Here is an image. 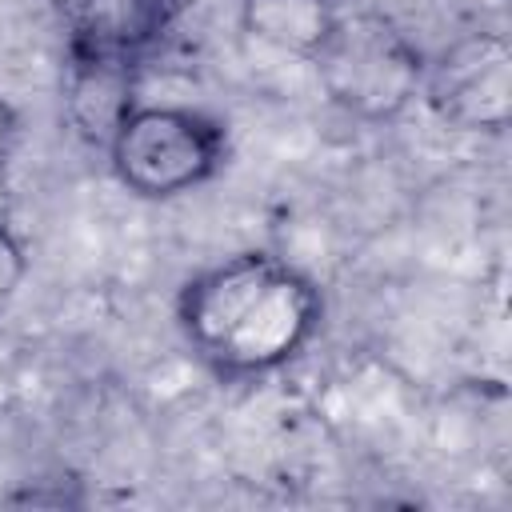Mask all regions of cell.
Instances as JSON below:
<instances>
[{
	"label": "cell",
	"mask_w": 512,
	"mask_h": 512,
	"mask_svg": "<svg viewBox=\"0 0 512 512\" xmlns=\"http://www.w3.org/2000/svg\"><path fill=\"white\" fill-rule=\"evenodd\" d=\"M24 276H28V252H24L20 236L0 220V312L16 300Z\"/></svg>",
	"instance_id": "6"
},
{
	"label": "cell",
	"mask_w": 512,
	"mask_h": 512,
	"mask_svg": "<svg viewBox=\"0 0 512 512\" xmlns=\"http://www.w3.org/2000/svg\"><path fill=\"white\" fill-rule=\"evenodd\" d=\"M308 56L324 96L360 120L400 116L424 84V56L380 12L332 16Z\"/></svg>",
	"instance_id": "3"
},
{
	"label": "cell",
	"mask_w": 512,
	"mask_h": 512,
	"mask_svg": "<svg viewBox=\"0 0 512 512\" xmlns=\"http://www.w3.org/2000/svg\"><path fill=\"white\" fill-rule=\"evenodd\" d=\"M324 320L308 272L272 252H236L184 280L176 324L188 348L228 380L268 376L296 360Z\"/></svg>",
	"instance_id": "1"
},
{
	"label": "cell",
	"mask_w": 512,
	"mask_h": 512,
	"mask_svg": "<svg viewBox=\"0 0 512 512\" xmlns=\"http://www.w3.org/2000/svg\"><path fill=\"white\" fill-rule=\"evenodd\" d=\"M16 144H20V112L0 96V168L12 160Z\"/></svg>",
	"instance_id": "7"
},
{
	"label": "cell",
	"mask_w": 512,
	"mask_h": 512,
	"mask_svg": "<svg viewBox=\"0 0 512 512\" xmlns=\"http://www.w3.org/2000/svg\"><path fill=\"white\" fill-rule=\"evenodd\" d=\"M112 176L140 200H172L208 184L228 160V128L192 104L132 100L104 140Z\"/></svg>",
	"instance_id": "2"
},
{
	"label": "cell",
	"mask_w": 512,
	"mask_h": 512,
	"mask_svg": "<svg viewBox=\"0 0 512 512\" xmlns=\"http://www.w3.org/2000/svg\"><path fill=\"white\" fill-rule=\"evenodd\" d=\"M420 92L464 132H504L512 120V48L500 32H472L424 64Z\"/></svg>",
	"instance_id": "4"
},
{
	"label": "cell",
	"mask_w": 512,
	"mask_h": 512,
	"mask_svg": "<svg viewBox=\"0 0 512 512\" xmlns=\"http://www.w3.org/2000/svg\"><path fill=\"white\" fill-rule=\"evenodd\" d=\"M68 72L136 80L148 52L164 40L180 0H60Z\"/></svg>",
	"instance_id": "5"
}]
</instances>
